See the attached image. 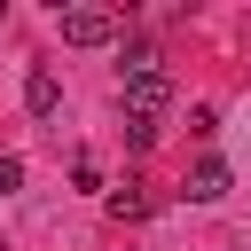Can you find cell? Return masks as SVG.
Returning <instances> with one entry per match:
<instances>
[{
	"label": "cell",
	"instance_id": "obj_1",
	"mask_svg": "<svg viewBox=\"0 0 251 251\" xmlns=\"http://www.w3.org/2000/svg\"><path fill=\"white\" fill-rule=\"evenodd\" d=\"M118 94H126V118H149V126H157V110L173 102V71H165V63H133V71L118 78Z\"/></svg>",
	"mask_w": 251,
	"mask_h": 251
},
{
	"label": "cell",
	"instance_id": "obj_2",
	"mask_svg": "<svg viewBox=\"0 0 251 251\" xmlns=\"http://www.w3.org/2000/svg\"><path fill=\"white\" fill-rule=\"evenodd\" d=\"M118 39V8H63V47H110Z\"/></svg>",
	"mask_w": 251,
	"mask_h": 251
},
{
	"label": "cell",
	"instance_id": "obj_3",
	"mask_svg": "<svg viewBox=\"0 0 251 251\" xmlns=\"http://www.w3.org/2000/svg\"><path fill=\"white\" fill-rule=\"evenodd\" d=\"M24 110H31V118H55V110H63V78H55L47 63H31V78H24Z\"/></svg>",
	"mask_w": 251,
	"mask_h": 251
},
{
	"label": "cell",
	"instance_id": "obj_4",
	"mask_svg": "<svg viewBox=\"0 0 251 251\" xmlns=\"http://www.w3.org/2000/svg\"><path fill=\"white\" fill-rule=\"evenodd\" d=\"M180 188H188V204H220V196H227V165H220V157H196Z\"/></svg>",
	"mask_w": 251,
	"mask_h": 251
},
{
	"label": "cell",
	"instance_id": "obj_5",
	"mask_svg": "<svg viewBox=\"0 0 251 251\" xmlns=\"http://www.w3.org/2000/svg\"><path fill=\"white\" fill-rule=\"evenodd\" d=\"M141 212H149V188L141 180H118L110 188V220H141Z\"/></svg>",
	"mask_w": 251,
	"mask_h": 251
},
{
	"label": "cell",
	"instance_id": "obj_6",
	"mask_svg": "<svg viewBox=\"0 0 251 251\" xmlns=\"http://www.w3.org/2000/svg\"><path fill=\"white\" fill-rule=\"evenodd\" d=\"M188 133H196V141H212V133H220V110H212V102H196V110H188Z\"/></svg>",
	"mask_w": 251,
	"mask_h": 251
},
{
	"label": "cell",
	"instance_id": "obj_7",
	"mask_svg": "<svg viewBox=\"0 0 251 251\" xmlns=\"http://www.w3.org/2000/svg\"><path fill=\"white\" fill-rule=\"evenodd\" d=\"M126 149H157V126L149 118H126Z\"/></svg>",
	"mask_w": 251,
	"mask_h": 251
},
{
	"label": "cell",
	"instance_id": "obj_8",
	"mask_svg": "<svg viewBox=\"0 0 251 251\" xmlns=\"http://www.w3.org/2000/svg\"><path fill=\"white\" fill-rule=\"evenodd\" d=\"M24 188V157H0V196H16Z\"/></svg>",
	"mask_w": 251,
	"mask_h": 251
}]
</instances>
